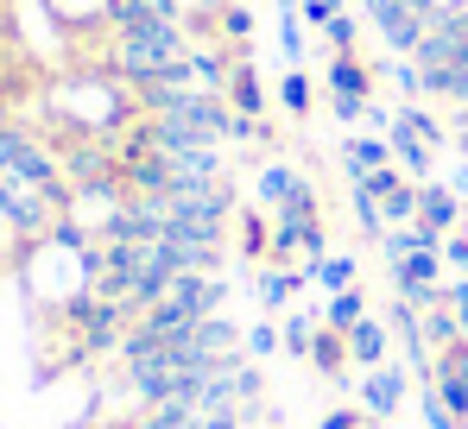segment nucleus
<instances>
[{
	"mask_svg": "<svg viewBox=\"0 0 468 429\" xmlns=\"http://www.w3.org/2000/svg\"><path fill=\"white\" fill-rule=\"evenodd\" d=\"M405 392H411V379H405V366H399V360H387V366H374V372H361V411H367L374 424H387V417H399Z\"/></svg>",
	"mask_w": 468,
	"mask_h": 429,
	"instance_id": "1",
	"label": "nucleus"
},
{
	"mask_svg": "<svg viewBox=\"0 0 468 429\" xmlns=\"http://www.w3.org/2000/svg\"><path fill=\"white\" fill-rule=\"evenodd\" d=\"M323 89H329V95H355V101H374V64H361V51H329Z\"/></svg>",
	"mask_w": 468,
	"mask_h": 429,
	"instance_id": "2",
	"label": "nucleus"
},
{
	"mask_svg": "<svg viewBox=\"0 0 468 429\" xmlns=\"http://www.w3.org/2000/svg\"><path fill=\"white\" fill-rule=\"evenodd\" d=\"M418 221H431L437 234H456V227H463V196H456L450 183H437V177L418 183Z\"/></svg>",
	"mask_w": 468,
	"mask_h": 429,
	"instance_id": "3",
	"label": "nucleus"
},
{
	"mask_svg": "<svg viewBox=\"0 0 468 429\" xmlns=\"http://www.w3.org/2000/svg\"><path fill=\"white\" fill-rule=\"evenodd\" d=\"M387 348H392V329L387 316H361L355 329H348V354L361 372H374V366H387Z\"/></svg>",
	"mask_w": 468,
	"mask_h": 429,
	"instance_id": "4",
	"label": "nucleus"
},
{
	"mask_svg": "<svg viewBox=\"0 0 468 429\" xmlns=\"http://www.w3.org/2000/svg\"><path fill=\"white\" fill-rule=\"evenodd\" d=\"M222 95H229L234 114L266 120V82H260V64H253V58H240V64H234V76H229V89H222Z\"/></svg>",
	"mask_w": 468,
	"mask_h": 429,
	"instance_id": "5",
	"label": "nucleus"
},
{
	"mask_svg": "<svg viewBox=\"0 0 468 429\" xmlns=\"http://www.w3.org/2000/svg\"><path fill=\"white\" fill-rule=\"evenodd\" d=\"M348 335H342V329H329V322H316V335H311V366L316 372H323V379H329V385H342V379H348Z\"/></svg>",
	"mask_w": 468,
	"mask_h": 429,
	"instance_id": "6",
	"label": "nucleus"
},
{
	"mask_svg": "<svg viewBox=\"0 0 468 429\" xmlns=\"http://www.w3.org/2000/svg\"><path fill=\"white\" fill-rule=\"evenodd\" d=\"M298 290H304V272H298V266H260V278H253L260 309H285Z\"/></svg>",
	"mask_w": 468,
	"mask_h": 429,
	"instance_id": "7",
	"label": "nucleus"
},
{
	"mask_svg": "<svg viewBox=\"0 0 468 429\" xmlns=\"http://www.w3.org/2000/svg\"><path fill=\"white\" fill-rule=\"evenodd\" d=\"M380 164H392L387 140H374V133H348V140H342V171H348V183L367 177V171H380Z\"/></svg>",
	"mask_w": 468,
	"mask_h": 429,
	"instance_id": "8",
	"label": "nucleus"
},
{
	"mask_svg": "<svg viewBox=\"0 0 468 429\" xmlns=\"http://www.w3.org/2000/svg\"><path fill=\"white\" fill-rule=\"evenodd\" d=\"M387 145H392V164H399V171H405L411 183H431V145L418 140L411 127H392Z\"/></svg>",
	"mask_w": 468,
	"mask_h": 429,
	"instance_id": "9",
	"label": "nucleus"
},
{
	"mask_svg": "<svg viewBox=\"0 0 468 429\" xmlns=\"http://www.w3.org/2000/svg\"><path fill=\"white\" fill-rule=\"evenodd\" d=\"M298 272H304V285H323L329 297H335V290H355V278H361V266H355L348 253H323V259L298 266Z\"/></svg>",
	"mask_w": 468,
	"mask_h": 429,
	"instance_id": "10",
	"label": "nucleus"
},
{
	"mask_svg": "<svg viewBox=\"0 0 468 429\" xmlns=\"http://www.w3.org/2000/svg\"><path fill=\"white\" fill-rule=\"evenodd\" d=\"M387 272H392V297L411 290V285H443L437 278L443 272V253H405V259H387Z\"/></svg>",
	"mask_w": 468,
	"mask_h": 429,
	"instance_id": "11",
	"label": "nucleus"
},
{
	"mask_svg": "<svg viewBox=\"0 0 468 429\" xmlns=\"http://www.w3.org/2000/svg\"><path fill=\"white\" fill-rule=\"evenodd\" d=\"M298 183H304V171H298V164H285V158H272V164H260V171H253V190H260V203H266V209H279Z\"/></svg>",
	"mask_w": 468,
	"mask_h": 429,
	"instance_id": "12",
	"label": "nucleus"
},
{
	"mask_svg": "<svg viewBox=\"0 0 468 429\" xmlns=\"http://www.w3.org/2000/svg\"><path fill=\"white\" fill-rule=\"evenodd\" d=\"M197 424H203L197 404H146L133 424H121V429H197Z\"/></svg>",
	"mask_w": 468,
	"mask_h": 429,
	"instance_id": "13",
	"label": "nucleus"
},
{
	"mask_svg": "<svg viewBox=\"0 0 468 429\" xmlns=\"http://www.w3.org/2000/svg\"><path fill=\"white\" fill-rule=\"evenodd\" d=\"M216 38H222V45H234V51H247V38H253V6H247V0L216 6Z\"/></svg>",
	"mask_w": 468,
	"mask_h": 429,
	"instance_id": "14",
	"label": "nucleus"
},
{
	"mask_svg": "<svg viewBox=\"0 0 468 429\" xmlns=\"http://www.w3.org/2000/svg\"><path fill=\"white\" fill-rule=\"evenodd\" d=\"M361 316H374V309H367V290H361V285H355V290H335V297L323 303V322H329V329H342V335H348Z\"/></svg>",
	"mask_w": 468,
	"mask_h": 429,
	"instance_id": "15",
	"label": "nucleus"
},
{
	"mask_svg": "<svg viewBox=\"0 0 468 429\" xmlns=\"http://www.w3.org/2000/svg\"><path fill=\"white\" fill-rule=\"evenodd\" d=\"M348 214H355V227H361V234H367L374 246L387 240V209H380V203H374L367 190H355V183H348Z\"/></svg>",
	"mask_w": 468,
	"mask_h": 429,
	"instance_id": "16",
	"label": "nucleus"
},
{
	"mask_svg": "<svg viewBox=\"0 0 468 429\" xmlns=\"http://www.w3.org/2000/svg\"><path fill=\"white\" fill-rule=\"evenodd\" d=\"M240 253L260 259V266H266V253H272V221L260 209H240Z\"/></svg>",
	"mask_w": 468,
	"mask_h": 429,
	"instance_id": "17",
	"label": "nucleus"
},
{
	"mask_svg": "<svg viewBox=\"0 0 468 429\" xmlns=\"http://www.w3.org/2000/svg\"><path fill=\"white\" fill-rule=\"evenodd\" d=\"M279 51H285V64H292V70H304L311 45H304V19H298V6H285V13H279Z\"/></svg>",
	"mask_w": 468,
	"mask_h": 429,
	"instance_id": "18",
	"label": "nucleus"
},
{
	"mask_svg": "<svg viewBox=\"0 0 468 429\" xmlns=\"http://www.w3.org/2000/svg\"><path fill=\"white\" fill-rule=\"evenodd\" d=\"M279 108H285L292 120H311V76H304V70L279 76Z\"/></svg>",
	"mask_w": 468,
	"mask_h": 429,
	"instance_id": "19",
	"label": "nucleus"
},
{
	"mask_svg": "<svg viewBox=\"0 0 468 429\" xmlns=\"http://www.w3.org/2000/svg\"><path fill=\"white\" fill-rule=\"evenodd\" d=\"M424 341H431V354H443L450 341H463V322H456L450 303H443V309H424Z\"/></svg>",
	"mask_w": 468,
	"mask_h": 429,
	"instance_id": "20",
	"label": "nucleus"
},
{
	"mask_svg": "<svg viewBox=\"0 0 468 429\" xmlns=\"http://www.w3.org/2000/svg\"><path fill=\"white\" fill-rule=\"evenodd\" d=\"M316 322H323V316H304V309L279 322V335H285V354H292V360H311V335H316Z\"/></svg>",
	"mask_w": 468,
	"mask_h": 429,
	"instance_id": "21",
	"label": "nucleus"
},
{
	"mask_svg": "<svg viewBox=\"0 0 468 429\" xmlns=\"http://www.w3.org/2000/svg\"><path fill=\"white\" fill-rule=\"evenodd\" d=\"M399 127H411L424 145H443V140H450V133L437 127V114H431V108H418V101H399Z\"/></svg>",
	"mask_w": 468,
	"mask_h": 429,
	"instance_id": "22",
	"label": "nucleus"
},
{
	"mask_svg": "<svg viewBox=\"0 0 468 429\" xmlns=\"http://www.w3.org/2000/svg\"><path fill=\"white\" fill-rule=\"evenodd\" d=\"M405 183H411V177H405L399 164H380V171H367V177H355V190H367L374 203H387L392 190H405Z\"/></svg>",
	"mask_w": 468,
	"mask_h": 429,
	"instance_id": "23",
	"label": "nucleus"
},
{
	"mask_svg": "<svg viewBox=\"0 0 468 429\" xmlns=\"http://www.w3.org/2000/svg\"><path fill=\"white\" fill-rule=\"evenodd\" d=\"M272 214H279V221H323V214H316V183L304 177V183H298V190H292Z\"/></svg>",
	"mask_w": 468,
	"mask_h": 429,
	"instance_id": "24",
	"label": "nucleus"
},
{
	"mask_svg": "<svg viewBox=\"0 0 468 429\" xmlns=\"http://www.w3.org/2000/svg\"><path fill=\"white\" fill-rule=\"evenodd\" d=\"M323 45H329V51H361V19H355V13H335V19L323 26Z\"/></svg>",
	"mask_w": 468,
	"mask_h": 429,
	"instance_id": "25",
	"label": "nucleus"
},
{
	"mask_svg": "<svg viewBox=\"0 0 468 429\" xmlns=\"http://www.w3.org/2000/svg\"><path fill=\"white\" fill-rule=\"evenodd\" d=\"M387 227H405V221H418V183H405V190H392L387 203Z\"/></svg>",
	"mask_w": 468,
	"mask_h": 429,
	"instance_id": "26",
	"label": "nucleus"
},
{
	"mask_svg": "<svg viewBox=\"0 0 468 429\" xmlns=\"http://www.w3.org/2000/svg\"><path fill=\"white\" fill-rule=\"evenodd\" d=\"M240 348H247V354H253V360H266V354H279V348H285V335H279V329H272V322H253V329H247V341H240Z\"/></svg>",
	"mask_w": 468,
	"mask_h": 429,
	"instance_id": "27",
	"label": "nucleus"
},
{
	"mask_svg": "<svg viewBox=\"0 0 468 429\" xmlns=\"http://www.w3.org/2000/svg\"><path fill=\"white\" fill-rule=\"evenodd\" d=\"M418 417H424V429H463V424H456V417H450V411H443V398H437L431 385L418 392Z\"/></svg>",
	"mask_w": 468,
	"mask_h": 429,
	"instance_id": "28",
	"label": "nucleus"
},
{
	"mask_svg": "<svg viewBox=\"0 0 468 429\" xmlns=\"http://www.w3.org/2000/svg\"><path fill=\"white\" fill-rule=\"evenodd\" d=\"M437 372H450V379H468V335H463V341H450V348L437 354Z\"/></svg>",
	"mask_w": 468,
	"mask_h": 429,
	"instance_id": "29",
	"label": "nucleus"
},
{
	"mask_svg": "<svg viewBox=\"0 0 468 429\" xmlns=\"http://www.w3.org/2000/svg\"><path fill=\"white\" fill-rule=\"evenodd\" d=\"M443 259L456 266V278H468V227H456V234L443 240Z\"/></svg>",
	"mask_w": 468,
	"mask_h": 429,
	"instance_id": "30",
	"label": "nucleus"
},
{
	"mask_svg": "<svg viewBox=\"0 0 468 429\" xmlns=\"http://www.w3.org/2000/svg\"><path fill=\"white\" fill-rule=\"evenodd\" d=\"M443 303L456 309V322H463V335H468V278H450L443 285Z\"/></svg>",
	"mask_w": 468,
	"mask_h": 429,
	"instance_id": "31",
	"label": "nucleus"
},
{
	"mask_svg": "<svg viewBox=\"0 0 468 429\" xmlns=\"http://www.w3.org/2000/svg\"><path fill=\"white\" fill-rule=\"evenodd\" d=\"M361 424H367V417H361L355 404H342V411H329V417H323L316 429H361Z\"/></svg>",
	"mask_w": 468,
	"mask_h": 429,
	"instance_id": "32",
	"label": "nucleus"
},
{
	"mask_svg": "<svg viewBox=\"0 0 468 429\" xmlns=\"http://www.w3.org/2000/svg\"><path fill=\"white\" fill-rule=\"evenodd\" d=\"M298 19H311L316 32H323V26L335 19V6H329V0H304V6H298Z\"/></svg>",
	"mask_w": 468,
	"mask_h": 429,
	"instance_id": "33",
	"label": "nucleus"
},
{
	"mask_svg": "<svg viewBox=\"0 0 468 429\" xmlns=\"http://www.w3.org/2000/svg\"><path fill=\"white\" fill-rule=\"evenodd\" d=\"M450 190H456V196H468V158L456 164V177H450Z\"/></svg>",
	"mask_w": 468,
	"mask_h": 429,
	"instance_id": "34",
	"label": "nucleus"
},
{
	"mask_svg": "<svg viewBox=\"0 0 468 429\" xmlns=\"http://www.w3.org/2000/svg\"><path fill=\"white\" fill-rule=\"evenodd\" d=\"M272 6H279V13H285V6H304V0H272Z\"/></svg>",
	"mask_w": 468,
	"mask_h": 429,
	"instance_id": "35",
	"label": "nucleus"
},
{
	"mask_svg": "<svg viewBox=\"0 0 468 429\" xmlns=\"http://www.w3.org/2000/svg\"><path fill=\"white\" fill-rule=\"evenodd\" d=\"M197 6H229V0H197Z\"/></svg>",
	"mask_w": 468,
	"mask_h": 429,
	"instance_id": "36",
	"label": "nucleus"
},
{
	"mask_svg": "<svg viewBox=\"0 0 468 429\" xmlns=\"http://www.w3.org/2000/svg\"><path fill=\"white\" fill-rule=\"evenodd\" d=\"M329 6H335V13H342V6H348V0H329Z\"/></svg>",
	"mask_w": 468,
	"mask_h": 429,
	"instance_id": "37",
	"label": "nucleus"
},
{
	"mask_svg": "<svg viewBox=\"0 0 468 429\" xmlns=\"http://www.w3.org/2000/svg\"><path fill=\"white\" fill-rule=\"evenodd\" d=\"M374 429H387V424H374Z\"/></svg>",
	"mask_w": 468,
	"mask_h": 429,
	"instance_id": "38",
	"label": "nucleus"
},
{
	"mask_svg": "<svg viewBox=\"0 0 468 429\" xmlns=\"http://www.w3.org/2000/svg\"><path fill=\"white\" fill-rule=\"evenodd\" d=\"M463 6H468V0H463Z\"/></svg>",
	"mask_w": 468,
	"mask_h": 429,
	"instance_id": "39",
	"label": "nucleus"
}]
</instances>
